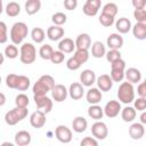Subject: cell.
I'll return each mask as SVG.
<instances>
[{
  "label": "cell",
  "instance_id": "obj_30",
  "mask_svg": "<svg viewBox=\"0 0 146 146\" xmlns=\"http://www.w3.org/2000/svg\"><path fill=\"white\" fill-rule=\"evenodd\" d=\"M32 91H33V95L34 96H47V92L50 91V90H49V88L43 82H41L40 80H38L33 84Z\"/></svg>",
  "mask_w": 146,
  "mask_h": 146
},
{
  "label": "cell",
  "instance_id": "obj_58",
  "mask_svg": "<svg viewBox=\"0 0 146 146\" xmlns=\"http://www.w3.org/2000/svg\"><path fill=\"white\" fill-rule=\"evenodd\" d=\"M0 146H15L13 143H9V141H5V143H2Z\"/></svg>",
  "mask_w": 146,
  "mask_h": 146
},
{
  "label": "cell",
  "instance_id": "obj_27",
  "mask_svg": "<svg viewBox=\"0 0 146 146\" xmlns=\"http://www.w3.org/2000/svg\"><path fill=\"white\" fill-rule=\"evenodd\" d=\"M41 8V1L40 0H27L25 2V11L27 15H34L36 14Z\"/></svg>",
  "mask_w": 146,
  "mask_h": 146
},
{
  "label": "cell",
  "instance_id": "obj_2",
  "mask_svg": "<svg viewBox=\"0 0 146 146\" xmlns=\"http://www.w3.org/2000/svg\"><path fill=\"white\" fill-rule=\"evenodd\" d=\"M117 98L123 104H130L135 100V89L129 82H122L117 89Z\"/></svg>",
  "mask_w": 146,
  "mask_h": 146
},
{
  "label": "cell",
  "instance_id": "obj_37",
  "mask_svg": "<svg viewBox=\"0 0 146 146\" xmlns=\"http://www.w3.org/2000/svg\"><path fill=\"white\" fill-rule=\"evenodd\" d=\"M51 21H52L54 25H56V26H62L63 24L66 23L67 16H66L64 13L58 11V13H55V14L51 16Z\"/></svg>",
  "mask_w": 146,
  "mask_h": 146
},
{
  "label": "cell",
  "instance_id": "obj_26",
  "mask_svg": "<svg viewBox=\"0 0 146 146\" xmlns=\"http://www.w3.org/2000/svg\"><path fill=\"white\" fill-rule=\"evenodd\" d=\"M87 127H88V122L83 116H76L72 122V128L78 133H81V132L86 131Z\"/></svg>",
  "mask_w": 146,
  "mask_h": 146
},
{
  "label": "cell",
  "instance_id": "obj_34",
  "mask_svg": "<svg viewBox=\"0 0 146 146\" xmlns=\"http://www.w3.org/2000/svg\"><path fill=\"white\" fill-rule=\"evenodd\" d=\"M73 57L80 63V64H84L86 62H88L89 59V51L84 50V49H75Z\"/></svg>",
  "mask_w": 146,
  "mask_h": 146
},
{
  "label": "cell",
  "instance_id": "obj_51",
  "mask_svg": "<svg viewBox=\"0 0 146 146\" xmlns=\"http://www.w3.org/2000/svg\"><path fill=\"white\" fill-rule=\"evenodd\" d=\"M80 146H98V143L94 137H84L81 140Z\"/></svg>",
  "mask_w": 146,
  "mask_h": 146
},
{
  "label": "cell",
  "instance_id": "obj_49",
  "mask_svg": "<svg viewBox=\"0 0 146 146\" xmlns=\"http://www.w3.org/2000/svg\"><path fill=\"white\" fill-rule=\"evenodd\" d=\"M136 111H140V112H144L145 108H146V98H137L135 100V107H133Z\"/></svg>",
  "mask_w": 146,
  "mask_h": 146
},
{
  "label": "cell",
  "instance_id": "obj_55",
  "mask_svg": "<svg viewBox=\"0 0 146 146\" xmlns=\"http://www.w3.org/2000/svg\"><path fill=\"white\" fill-rule=\"evenodd\" d=\"M5 103H6V96H5V94L0 92V106H3Z\"/></svg>",
  "mask_w": 146,
  "mask_h": 146
},
{
  "label": "cell",
  "instance_id": "obj_28",
  "mask_svg": "<svg viewBox=\"0 0 146 146\" xmlns=\"http://www.w3.org/2000/svg\"><path fill=\"white\" fill-rule=\"evenodd\" d=\"M136 110L131 106H125L123 110H121V117L124 122H132L136 117Z\"/></svg>",
  "mask_w": 146,
  "mask_h": 146
},
{
  "label": "cell",
  "instance_id": "obj_29",
  "mask_svg": "<svg viewBox=\"0 0 146 146\" xmlns=\"http://www.w3.org/2000/svg\"><path fill=\"white\" fill-rule=\"evenodd\" d=\"M6 14L9 16V17H16L19 15L21 13V6L19 3H17L16 1H10L7 3L6 6Z\"/></svg>",
  "mask_w": 146,
  "mask_h": 146
},
{
  "label": "cell",
  "instance_id": "obj_1",
  "mask_svg": "<svg viewBox=\"0 0 146 146\" xmlns=\"http://www.w3.org/2000/svg\"><path fill=\"white\" fill-rule=\"evenodd\" d=\"M29 34V27L23 22H16L10 29V40L13 44H21Z\"/></svg>",
  "mask_w": 146,
  "mask_h": 146
},
{
  "label": "cell",
  "instance_id": "obj_13",
  "mask_svg": "<svg viewBox=\"0 0 146 146\" xmlns=\"http://www.w3.org/2000/svg\"><path fill=\"white\" fill-rule=\"evenodd\" d=\"M81 84L84 87H91L96 82V74L92 70H83L80 74Z\"/></svg>",
  "mask_w": 146,
  "mask_h": 146
},
{
  "label": "cell",
  "instance_id": "obj_6",
  "mask_svg": "<svg viewBox=\"0 0 146 146\" xmlns=\"http://www.w3.org/2000/svg\"><path fill=\"white\" fill-rule=\"evenodd\" d=\"M91 133L95 137V139H105L108 135V129L106 123L102 122V121H96L92 125H91Z\"/></svg>",
  "mask_w": 146,
  "mask_h": 146
},
{
  "label": "cell",
  "instance_id": "obj_31",
  "mask_svg": "<svg viewBox=\"0 0 146 146\" xmlns=\"http://www.w3.org/2000/svg\"><path fill=\"white\" fill-rule=\"evenodd\" d=\"M88 115L96 120V121H99L103 115H104V112H103V108L99 106V105H90L89 108H88Z\"/></svg>",
  "mask_w": 146,
  "mask_h": 146
},
{
  "label": "cell",
  "instance_id": "obj_46",
  "mask_svg": "<svg viewBox=\"0 0 146 146\" xmlns=\"http://www.w3.org/2000/svg\"><path fill=\"white\" fill-rule=\"evenodd\" d=\"M133 17L137 23H146V10L145 9H135Z\"/></svg>",
  "mask_w": 146,
  "mask_h": 146
},
{
  "label": "cell",
  "instance_id": "obj_15",
  "mask_svg": "<svg viewBox=\"0 0 146 146\" xmlns=\"http://www.w3.org/2000/svg\"><path fill=\"white\" fill-rule=\"evenodd\" d=\"M106 43H107L110 49L119 50L123 46V38L119 33H112V34L108 35V38L106 40Z\"/></svg>",
  "mask_w": 146,
  "mask_h": 146
},
{
  "label": "cell",
  "instance_id": "obj_57",
  "mask_svg": "<svg viewBox=\"0 0 146 146\" xmlns=\"http://www.w3.org/2000/svg\"><path fill=\"white\" fill-rule=\"evenodd\" d=\"M3 62H5V55L0 51V65H2V64H3Z\"/></svg>",
  "mask_w": 146,
  "mask_h": 146
},
{
  "label": "cell",
  "instance_id": "obj_36",
  "mask_svg": "<svg viewBox=\"0 0 146 146\" xmlns=\"http://www.w3.org/2000/svg\"><path fill=\"white\" fill-rule=\"evenodd\" d=\"M52 52H54L52 47H51L50 44H47V43L43 44V46H41V48H40V50H39L40 57H41L42 59H44V60H50V57H51Z\"/></svg>",
  "mask_w": 146,
  "mask_h": 146
},
{
  "label": "cell",
  "instance_id": "obj_42",
  "mask_svg": "<svg viewBox=\"0 0 146 146\" xmlns=\"http://www.w3.org/2000/svg\"><path fill=\"white\" fill-rule=\"evenodd\" d=\"M111 79L113 82H121L124 79V71L121 70H111V74H110Z\"/></svg>",
  "mask_w": 146,
  "mask_h": 146
},
{
  "label": "cell",
  "instance_id": "obj_12",
  "mask_svg": "<svg viewBox=\"0 0 146 146\" xmlns=\"http://www.w3.org/2000/svg\"><path fill=\"white\" fill-rule=\"evenodd\" d=\"M96 83L100 91H110L113 87V81L108 74H102L96 78Z\"/></svg>",
  "mask_w": 146,
  "mask_h": 146
},
{
  "label": "cell",
  "instance_id": "obj_39",
  "mask_svg": "<svg viewBox=\"0 0 146 146\" xmlns=\"http://www.w3.org/2000/svg\"><path fill=\"white\" fill-rule=\"evenodd\" d=\"M30 100H29V97L25 95V94H19L16 96L15 98V104H16V107H27Z\"/></svg>",
  "mask_w": 146,
  "mask_h": 146
},
{
  "label": "cell",
  "instance_id": "obj_45",
  "mask_svg": "<svg viewBox=\"0 0 146 146\" xmlns=\"http://www.w3.org/2000/svg\"><path fill=\"white\" fill-rule=\"evenodd\" d=\"M8 40V30L5 22L0 21V43H6Z\"/></svg>",
  "mask_w": 146,
  "mask_h": 146
},
{
  "label": "cell",
  "instance_id": "obj_18",
  "mask_svg": "<svg viewBox=\"0 0 146 146\" xmlns=\"http://www.w3.org/2000/svg\"><path fill=\"white\" fill-rule=\"evenodd\" d=\"M65 34V31L62 26H56V25H52V26H49L48 30H47V36L51 40V41H58L60 40Z\"/></svg>",
  "mask_w": 146,
  "mask_h": 146
},
{
  "label": "cell",
  "instance_id": "obj_24",
  "mask_svg": "<svg viewBox=\"0 0 146 146\" xmlns=\"http://www.w3.org/2000/svg\"><path fill=\"white\" fill-rule=\"evenodd\" d=\"M132 27V34L137 40L146 39V23H136Z\"/></svg>",
  "mask_w": 146,
  "mask_h": 146
},
{
  "label": "cell",
  "instance_id": "obj_40",
  "mask_svg": "<svg viewBox=\"0 0 146 146\" xmlns=\"http://www.w3.org/2000/svg\"><path fill=\"white\" fill-rule=\"evenodd\" d=\"M105 56H106L107 62L113 63V62H115V60H117V59H120V58H121V52H120V50L110 49V50L105 54Z\"/></svg>",
  "mask_w": 146,
  "mask_h": 146
},
{
  "label": "cell",
  "instance_id": "obj_47",
  "mask_svg": "<svg viewBox=\"0 0 146 146\" xmlns=\"http://www.w3.org/2000/svg\"><path fill=\"white\" fill-rule=\"evenodd\" d=\"M99 23L105 26V27H110L114 24V17H111V16H107V15H104V14H100L99 16Z\"/></svg>",
  "mask_w": 146,
  "mask_h": 146
},
{
  "label": "cell",
  "instance_id": "obj_14",
  "mask_svg": "<svg viewBox=\"0 0 146 146\" xmlns=\"http://www.w3.org/2000/svg\"><path fill=\"white\" fill-rule=\"evenodd\" d=\"M75 48L76 49H84V50H88L91 46V38L88 33H81L76 36V40H75Z\"/></svg>",
  "mask_w": 146,
  "mask_h": 146
},
{
  "label": "cell",
  "instance_id": "obj_21",
  "mask_svg": "<svg viewBox=\"0 0 146 146\" xmlns=\"http://www.w3.org/2000/svg\"><path fill=\"white\" fill-rule=\"evenodd\" d=\"M58 50L62 51L63 54H70L75 50V43L72 39L70 38H64L59 41L58 43Z\"/></svg>",
  "mask_w": 146,
  "mask_h": 146
},
{
  "label": "cell",
  "instance_id": "obj_38",
  "mask_svg": "<svg viewBox=\"0 0 146 146\" xmlns=\"http://www.w3.org/2000/svg\"><path fill=\"white\" fill-rule=\"evenodd\" d=\"M5 56L8 57L9 59H15L18 56V48L15 44H9L5 48Z\"/></svg>",
  "mask_w": 146,
  "mask_h": 146
},
{
  "label": "cell",
  "instance_id": "obj_8",
  "mask_svg": "<svg viewBox=\"0 0 146 146\" xmlns=\"http://www.w3.org/2000/svg\"><path fill=\"white\" fill-rule=\"evenodd\" d=\"M103 112L110 119L117 116L119 113L121 112V104H120V102H117V100H110L108 103H106L105 107L103 108Z\"/></svg>",
  "mask_w": 146,
  "mask_h": 146
},
{
  "label": "cell",
  "instance_id": "obj_5",
  "mask_svg": "<svg viewBox=\"0 0 146 146\" xmlns=\"http://www.w3.org/2000/svg\"><path fill=\"white\" fill-rule=\"evenodd\" d=\"M36 108L44 114L49 113L52 110V100L47 96H33Z\"/></svg>",
  "mask_w": 146,
  "mask_h": 146
},
{
  "label": "cell",
  "instance_id": "obj_16",
  "mask_svg": "<svg viewBox=\"0 0 146 146\" xmlns=\"http://www.w3.org/2000/svg\"><path fill=\"white\" fill-rule=\"evenodd\" d=\"M68 95L72 99L74 100H79L83 97V94H84V89H83V86L79 82H73L71 86H70V89H68Z\"/></svg>",
  "mask_w": 146,
  "mask_h": 146
},
{
  "label": "cell",
  "instance_id": "obj_32",
  "mask_svg": "<svg viewBox=\"0 0 146 146\" xmlns=\"http://www.w3.org/2000/svg\"><path fill=\"white\" fill-rule=\"evenodd\" d=\"M31 38H32V40L34 42L41 43V42H43V40L46 38V33L41 27H34L31 31Z\"/></svg>",
  "mask_w": 146,
  "mask_h": 146
},
{
  "label": "cell",
  "instance_id": "obj_9",
  "mask_svg": "<svg viewBox=\"0 0 146 146\" xmlns=\"http://www.w3.org/2000/svg\"><path fill=\"white\" fill-rule=\"evenodd\" d=\"M100 6H102L100 0H87L82 7V10L87 16H96Z\"/></svg>",
  "mask_w": 146,
  "mask_h": 146
},
{
  "label": "cell",
  "instance_id": "obj_22",
  "mask_svg": "<svg viewBox=\"0 0 146 146\" xmlns=\"http://www.w3.org/2000/svg\"><path fill=\"white\" fill-rule=\"evenodd\" d=\"M15 143L18 146H27L31 143V135L26 130H21L15 135Z\"/></svg>",
  "mask_w": 146,
  "mask_h": 146
},
{
  "label": "cell",
  "instance_id": "obj_53",
  "mask_svg": "<svg viewBox=\"0 0 146 146\" xmlns=\"http://www.w3.org/2000/svg\"><path fill=\"white\" fill-rule=\"evenodd\" d=\"M137 94L141 98H146V84L145 82H140L137 87Z\"/></svg>",
  "mask_w": 146,
  "mask_h": 146
},
{
  "label": "cell",
  "instance_id": "obj_52",
  "mask_svg": "<svg viewBox=\"0 0 146 146\" xmlns=\"http://www.w3.org/2000/svg\"><path fill=\"white\" fill-rule=\"evenodd\" d=\"M78 6V1L76 0H65L64 1V7L67 10H74Z\"/></svg>",
  "mask_w": 146,
  "mask_h": 146
},
{
  "label": "cell",
  "instance_id": "obj_50",
  "mask_svg": "<svg viewBox=\"0 0 146 146\" xmlns=\"http://www.w3.org/2000/svg\"><path fill=\"white\" fill-rule=\"evenodd\" d=\"M111 70H121V71H124L125 70V62L120 58L113 63H111Z\"/></svg>",
  "mask_w": 146,
  "mask_h": 146
},
{
  "label": "cell",
  "instance_id": "obj_60",
  "mask_svg": "<svg viewBox=\"0 0 146 146\" xmlns=\"http://www.w3.org/2000/svg\"><path fill=\"white\" fill-rule=\"evenodd\" d=\"M0 84H1V76H0Z\"/></svg>",
  "mask_w": 146,
  "mask_h": 146
},
{
  "label": "cell",
  "instance_id": "obj_41",
  "mask_svg": "<svg viewBox=\"0 0 146 146\" xmlns=\"http://www.w3.org/2000/svg\"><path fill=\"white\" fill-rule=\"evenodd\" d=\"M17 81H18V75L17 74H8L6 76V84L8 88L10 89H16V86H17Z\"/></svg>",
  "mask_w": 146,
  "mask_h": 146
},
{
  "label": "cell",
  "instance_id": "obj_54",
  "mask_svg": "<svg viewBox=\"0 0 146 146\" xmlns=\"http://www.w3.org/2000/svg\"><path fill=\"white\" fill-rule=\"evenodd\" d=\"M132 6L135 9H145L146 1L145 0H132Z\"/></svg>",
  "mask_w": 146,
  "mask_h": 146
},
{
  "label": "cell",
  "instance_id": "obj_56",
  "mask_svg": "<svg viewBox=\"0 0 146 146\" xmlns=\"http://www.w3.org/2000/svg\"><path fill=\"white\" fill-rule=\"evenodd\" d=\"M139 123H141V124H145L146 123V113L145 112L141 113V115H140V122Z\"/></svg>",
  "mask_w": 146,
  "mask_h": 146
},
{
  "label": "cell",
  "instance_id": "obj_35",
  "mask_svg": "<svg viewBox=\"0 0 146 146\" xmlns=\"http://www.w3.org/2000/svg\"><path fill=\"white\" fill-rule=\"evenodd\" d=\"M31 84V81L27 76L25 75H18V81H17V86H16V90L18 91H25L29 89Z\"/></svg>",
  "mask_w": 146,
  "mask_h": 146
},
{
  "label": "cell",
  "instance_id": "obj_17",
  "mask_svg": "<svg viewBox=\"0 0 146 146\" xmlns=\"http://www.w3.org/2000/svg\"><path fill=\"white\" fill-rule=\"evenodd\" d=\"M129 135L132 139L135 140H138V139H141L145 135V128H144V124L139 123V122H136V123H132L129 128Z\"/></svg>",
  "mask_w": 146,
  "mask_h": 146
},
{
  "label": "cell",
  "instance_id": "obj_59",
  "mask_svg": "<svg viewBox=\"0 0 146 146\" xmlns=\"http://www.w3.org/2000/svg\"><path fill=\"white\" fill-rule=\"evenodd\" d=\"M3 11V6H2V0H0V15L2 14Z\"/></svg>",
  "mask_w": 146,
  "mask_h": 146
},
{
  "label": "cell",
  "instance_id": "obj_33",
  "mask_svg": "<svg viewBox=\"0 0 146 146\" xmlns=\"http://www.w3.org/2000/svg\"><path fill=\"white\" fill-rule=\"evenodd\" d=\"M117 6L114 3V2H108L106 3L103 9H102V14L104 15H107V16H111V17H115V15L117 14Z\"/></svg>",
  "mask_w": 146,
  "mask_h": 146
},
{
  "label": "cell",
  "instance_id": "obj_7",
  "mask_svg": "<svg viewBox=\"0 0 146 146\" xmlns=\"http://www.w3.org/2000/svg\"><path fill=\"white\" fill-rule=\"evenodd\" d=\"M55 136L63 144H68L72 140V131H71V129L67 128L66 125H63V124L56 127Z\"/></svg>",
  "mask_w": 146,
  "mask_h": 146
},
{
  "label": "cell",
  "instance_id": "obj_23",
  "mask_svg": "<svg viewBox=\"0 0 146 146\" xmlns=\"http://www.w3.org/2000/svg\"><path fill=\"white\" fill-rule=\"evenodd\" d=\"M115 27L119 31V33L125 34L131 30V22L127 17H121L115 22Z\"/></svg>",
  "mask_w": 146,
  "mask_h": 146
},
{
  "label": "cell",
  "instance_id": "obj_20",
  "mask_svg": "<svg viewBox=\"0 0 146 146\" xmlns=\"http://www.w3.org/2000/svg\"><path fill=\"white\" fill-rule=\"evenodd\" d=\"M124 76L127 79V82L133 84V83H137V82H140L141 80V73L138 68L136 67H130L128 68L125 72H124Z\"/></svg>",
  "mask_w": 146,
  "mask_h": 146
},
{
  "label": "cell",
  "instance_id": "obj_10",
  "mask_svg": "<svg viewBox=\"0 0 146 146\" xmlns=\"http://www.w3.org/2000/svg\"><path fill=\"white\" fill-rule=\"evenodd\" d=\"M30 123L33 128L40 129L46 124V114L39 110L34 111L30 116Z\"/></svg>",
  "mask_w": 146,
  "mask_h": 146
},
{
  "label": "cell",
  "instance_id": "obj_4",
  "mask_svg": "<svg viewBox=\"0 0 146 146\" xmlns=\"http://www.w3.org/2000/svg\"><path fill=\"white\" fill-rule=\"evenodd\" d=\"M36 58V50L35 47L30 43L25 42L21 46L19 50V59L23 64H32Z\"/></svg>",
  "mask_w": 146,
  "mask_h": 146
},
{
  "label": "cell",
  "instance_id": "obj_11",
  "mask_svg": "<svg viewBox=\"0 0 146 146\" xmlns=\"http://www.w3.org/2000/svg\"><path fill=\"white\" fill-rule=\"evenodd\" d=\"M67 89L64 84H55V87L51 89V95L55 102L62 103L67 98Z\"/></svg>",
  "mask_w": 146,
  "mask_h": 146
},
{
  "label": "cell",
  "instance_id": "obj_44",
  "mask_svg": "<svg viewBox=\"0 0 146 146\" xmlns=\"http://www.w3.org/2000/svg\"><path fill=\"white\" fill-rule=\"evenodd\" d=\"M64 59H65V55L59 50H54V52L50 57V60L54 64H60L64 62Z\"/></svg>",
  "mask_w": 146,
  "mask_h": 146
},
{
  "label": "cell",
  "instance_id": "obj_3",
  "mask_svg": "<svg viewBox=\"0 0 146 146\" xmlns=\"http://www.w3.org/2000/svg\"><path fill=\"white\" fill-rule=\"evenodd\" d=\"M27 116V107H15L5 114V121L9 125H15Z\"/></svg>",
  "mask_w": 146,
  "mask_h": 146
},
{
  "label": "cell",
  "instance_id": "obj_48",
  "mask_svg": "<svg viewBox=\"0 0 146 146\" xmlns=\"http://www.w3.org/2000/svg\"><path fill=\"white\" fill-rule=\"evenodd\" d=\"M80 66H81V64H80L74 57H70V58L66 60V67H67L68 70H71V71H76V70L80 68Z\"/></svg>",
  "mask_w": 146,
  "mask_h": 146
},
{
  "label": "cell",
  "instance_id": "obj_19",
  "mask_svg": "<svg viewBox=\"0 0 146 146\" xmlns=\"http://www.w3.org/2000/svg\"><path fill=\"white\" fill-rule=\"evenodd\" d=\"M86 98H87V102H88L90 105H97V104L102 100L103 95H102V91H100L98 88H90V89L87 91Z\"/></svg>",
  "mask_w": 146,
  "mask_h": 146
},
{
  "label": "cell",
  "instance_id": "obj_43",
  "mask_svg": "<svg viewBox=\"0 0 146 146\" xmlns=\"http://www.w3.org/2000/svg\"><path fill=\"white\" fill-rule=\"evenodd\" d=\"M39 80L41 81V82H43L48 88H49V90L51 91V89L55 87V80H54V78L51 76V75H49V74H44V75H41L40 78H39Z\"/></svg>",
  "mask_w": 146,
  "mask_h": 146
},
{
  "label": "cell",
  "instance_id": "obj_25",
  "mask_svg": "<svg viewBox=\"0 0 146 146\" xmlns=\"http://www.w3.org/2000/svg\"><path fill=\"white\" fill-rule=\"evenodd\" d=\"M106 54V48L103 42L100 41H95L91 46V56L95 58H102Z\"/></svg>",
  "mask_w": 146,
  "mask_h": 146
}]
</instances>
